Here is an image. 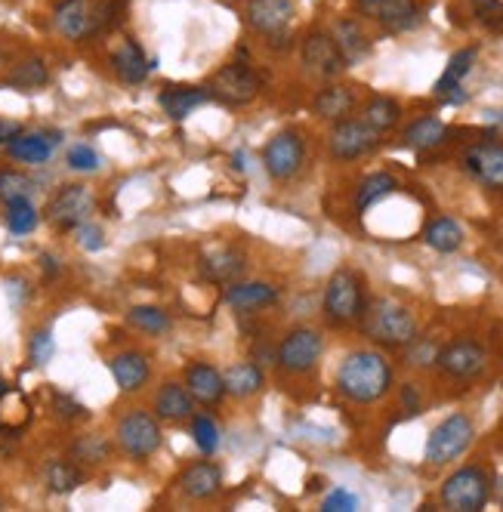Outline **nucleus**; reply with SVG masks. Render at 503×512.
Listing matches in <instances>:
<instances>
[{
  "mask_svg": "<svg viewBox=\"0 0 503 512\" xmlns=\"http://www.w3.org/2000/svg\"><path fill=\"white\" fill-rule=\"evenodd\" d=\"M355 90L346 87V84H328L325 90H318L315 99H312V112L321 118V121H343L355 112Z\"/></svg>",
  "mask_w": 503,
  "mask_h": 512,
  "instance_id": "obj_25",
  "label": "nucleus"
},
{
  "mask_svg": "<svg viewBox=\"0 0 503 512\" xmlns=\"http://www.w3.org/2000/svg\"><path fill=\"white\" fill-rule=\"evenodd\" d=\"M53 411H56L59 420H81V417H87V408L81 405V401L71 398V395H62V392L53 395Z\"/></svg>",
  "mask_w": 503,
  "mask_h": 512,
  "instance_id": "obj_45",
  "label": "nucleus"
},
{
  "mask_svg": "<svg viewBox=\"0 0 503 512\" xmlns=\"http://www.w3.org/2000/svg\"><path fill=\"white\" fill-rule=\"evenodd\" d=\"M392 389L389 361L374 349L349 352L337 368V392L355 405H374Z\"/></svg>",
  "mask_w": 503,
  "mask_h": 512,
  "instance_id": "obj_1",
  "label": "nucleus"
},
{
  "mask_svg": "<svg viewBox=\"0 0 503 512\" xmlns=\"http://www.w3.org/2000/svg\"><path fill=\"white\" fill-rule=\"evenodd\" d=\"M198 269L213 284H232L244 272V253L235 250V247H229V244L207 247L201 253V260H198Z\"/></svg>",
  "mask_w": 503,
  "mask_h": 512,
  "instance_id": "obj_18",
  "label": "nucleus"
},
{
  "mask_svg": "<svg viewBox=\"0 0 503 512\" xmlns=\"http://www.w3.org/2000/svg\"><path fill=\"white\" fill-rule=\"evenodd\" d=\"M300 62L306 71H312L315 78H325L334 81L340 71H346V59L340 53V47L334 44L331 31H312L303 38L300 44Z\"/></svg>",
  "mask_w": 503,
  "mask_h": 512,
  "instance_id": "obj_13",
  "label": "nucleus"
},
{
  "mask_svg": "<svg viewBox=\"0 0 503 512\" xmlns=\"http://www.w3.org/2000/svg\"><path fill=\"white\" fill-rule=\"evenodd\" d=\"M115 438H118V448L130 460H149L161 448V423L155 414L133 408L118 420Z\"/></svg>",
  "mask_w": 503,
  "mask_h": 512,
  "instance_id": "obj_8",
  "label": "nucleus"
},
{
  "mask_svg": "<svg viewBox=\"0 0 503 512\" xmlns=\"http://www.w3.org/2000/svg\"><path fill=\"white\" fill-rule=\"evenodd\" d=\"M112 71H115V78L127 87H136L149 78V71H152V62L146 59V53H142V47L130 38H124L115 53H112Z\"/></svg>",
  "mask_w": 503,
  "mask_h": 512,
  "instance_id": "obj_22",
  "label": "nucleus"
},
{
  "mask_svg": "<svg viewBox=\"0 0 503 512\" xmlns=\"http://www.w3.org/2000/svg\"><path fill=\"white\" fill-rule=\"evenodd\" d=\"M41 266H44V272H47L50 278H53V275H59V263L53 260L50 253H44V256H41Z\"/></svg>",
  "mask_w": 503,
  "mask_h": 512,
  "instance_id": "obj_52",
  "label": "nucleus"
},
{
  "mask_svg": "<svg viewBox=\"0 0 503 512\" xmlns=\"http://www.w3.org/2000/svg\"><path fill=\"white\" fill-rule=\"evenodd\" d=\"M395 189H399V179H395L392 173H371L365 176L362 182H358V189H355V210L358 213H368L374 204H380L383 198H389Z\"/></svg>",
  "mask_w": 503,
  "mask_h": 512,
  "instance_id": "obj_33",
  "label": "nucleus"
},
{
  "mask_svg": "<svg viewBox=\"0 0 503 512\" xmlns=\"http://www.w3.org/2000/svg\"><path fill=\"white\" fill-rule=\"evenodd\" d=\"M192 438H195L198 451L210 457V454H217V448H220V426L213 423V417L198 414V417H192Z\"/></svg>",
  "mask_w": 503,
  "mask_h": 512,
  "instance_id": "obj_39",
  "label": "nucleus"
},
{
  "mask_svg": "<svg viewBox=\"0 0 503 512\" xmlns=\"http://www.w3.org/2000/svg\"><path fill=\"white\" fill-rule=\"evenodd\" d=\"M371 16L389 34H405V31L420 25V7L414 4V0H395V4H386V7L374 10Z\"/></svg>",
  "mask_w": 503,
  "mask_h": 512,
  "instance_id": "obj_31",
  "label": "nucleus"
},
{
  "mask_svg": "<svg viewBox=\"0 0 503 512\" xmlns=\"http://www.w3.org/2000/svg\"><path fill=\"white\" fill-rule=\"evenodd\" d=\"M463 170L479 186L503 192V142H476L463 152Z\"/></svg>",
  "mask_w": 503,
  "mask_h": 512,
  "instance_id": "obj_15",
  "label": "nucleus"
},
{
  "mask_svg": "<svg viewBox=\"0 0 503 512\" xmlns=\"http://www.w3.org/2000/svg\"><path fill=\"white\" fill-rule=\"evenodd\" d=\"M331 38H334V44L340 47L346 65H355L358 59H365V56L371 53L368 34L362 31V25H358L355 19H340V22H334Z\"/></svg>",
  "mask_w": 503,
  "mask_h": 512,
  "instance_id": "obj_29",
  "label": "nucleus"
},
{
  "mask_svg": "<svg viewBox=\"0 0 503 512\" xmlns=\"http://www.w3.org/2000/svg\"><path fill=\"white\" fill-rule=\"evenodd\" d=\"M47 81H50V71L41 56H25L7 75V87H16V90H41Z\"/></svg>",
  "mask_w": 503,
  "mask_h": 512,
  "instance_id": "obj_35",
  "label": "nucleus"
},
{
  "mask_svg": "<svg viewBox=\"0 0 503 512\" xmlns=\"http://www.w3.org/2000/svg\"><path fill=\"white\" fill-rule=\"evenodd\" d=\"M358 321H362L365 337L383 349H405L417 337L414 312L389 297H377V300L365 303V312Z\"/></svg>",
  "mask_w": 503,
  "mask_h": 512,
  "instance_id": "obj_3",
  "label": "nucleus"
},
{
  "mask_svg": "<svg viewBox=\"0 0 503 512\" xmlns=\"http://www.w3.org/2000/svg\"><path fill=\"white\" fill-rule=\"evenodd\" d=\"M44 482L53 494H71L84 485V472L71 460H50L44 469Z\"/></svg>",
  "mask_w": 503,
  "mask_h": 512,
  "instance_id": "obj_36",
  "label": "nucleus"
},
{
  "mask_svg": "<svg viewBox=\"0 0 503 512\" xmlns=\"http://www.w3.org/2000/svg\"><path fill=\"white\" fill-rule=\"evenodd\" d=\"M4 223L13 235H28V232H34V226H38V210H34V204L28 198H13L4 207Z\"/></svg>",
  "mask_w": 503,
  "mask_h": 512,
  "instance_id": "obj_38",
  "label": "nucleus"
},
{
  "mask_svg": "<svg viewBox=\"0 0 503 512\" xmlns=\"http://www.w3.org/2000/svg\"><path fill=\"white\" fill-rule=\"evenodd\" d=\"M75 235H78V244H81L84 250H90V253H96V250H102V247H105L102 229H99V226H93L90 219H87V223H81V226L75 229Z\"/></svg>",
  "mask_w": 503,
  "mask_h": 512,
  "instance_id": "obj_48",
  "label": "nucleus"
},
{
  "mask_svg": "<svg viewBox=\"0 0 503 512\" xmlns=\"http://www.w3.org/2000/svg\"><path fill=\"white\" fill-rule=\"evenodd\" d=\"M423 241H426V247H433L436 253H454L463 244V229H460L457 219H451V216H436V219H429V223H426Z\"/></svg>",
  "mask_w": 503,
  "mask_h": 512,
  "instance_id": "obj_32",
  "label": "nucleus"
},
{
  "mask_svg": "<svg viewBox=\"0 0 503 512\" xmlns=\"http://www.w3.org/2000/svg\"><path fill=\"white\" fill-rule=\"evenodd\" d=\"M204 102H210V93L201 87H164L158 93V105L170 121H186Z\"/></svg>",
  "mask_w": 503,
  "mask_h": 512,
  "instance_id": "obj_27",
  "label": "nucleus"
},
{
  "mask_svg": "<svg viewBox=\"0 0 503 512\" xmlns=\"http://www.w3.org/2000/svg\"><path fill=\"white\" fill-rule=\"evenodd\" d=\"M491 497L503 506V475H500V479L494 482V488H491Z\"/></svg>",
  "mask_w": 503,
  "mask_h": 512,
  "instance_id": "obj_53",
  "label": "nucleus"
},
{
  "mask_svg": "<svg viewBox=\"0 0 503 512\" xmlns=\"http://www.w3.org/2000/svg\"><path fill=\"white\" fill-rule=\"evenodd\" d=\"M155 417L164 423H179V420H189L195 414V398L189 395V389L183 383H164L155 392Z\"/></svg>",
  "mask_w": 503,
  "mask_h": 512,
  "instance_id": "obj_24",
  "label": "nucleus"
},
{
  "mask_svg": "<svg viewBox=\"0 0 503 512\" xmlns=\"http://www.w3.org/2000/svg\"><path fill=\"white\" fill-rule=\"evenodd\" d=\"M109 451H112V445L105 442L102 435H81L75 445H71V454H75L78 460H84V463H102L105 457H109Z\"/></svg>",
  "mask_w": 503,
  "mask_h": 512,
  "instance_id": "obj_40",
  "label": "nucleus"
},
{
  "mask_svg": "<svg viewBox=\"0 0 503 512\" xmlns=\"http://www.w3.org/2000/svg\"><path fill=\"white\" fill-rule=\"evenodd\" d=\"M68 167L78 170V173H93V170H99V155L90 149V145H71Z\"/></svg>",
  "mask_w": 503,
  "mask_h": 512,
  "instance_id": "obj_43",
  "label": "nucleus"
},
{
  "mask_svg": "<svg viewBox=\"0 0 503 512\" xmlns=\"http://www.w3.org/2000/svg\"><path fill=\"white\" fill-rule=\"evenodd\" d=\"M121 0H59L53 7V31L71 44L93 41L115 22Z\"/></svg>",
  "mask_w": 503,
  "mask_h": 512,
  "instance_id": "obj_2",
  "label": "nucleus"
},
{
  "mask_svg": "<svg viewBox=\"0 0 503 512\" xmlns=\"http://www.w3.org/2000/svg\"><path fill=\"white\" fill-rule=\"evenodd\" d=\"M90 213H93V195L87 186H81V182L62 186L47 204V219L59 232H75L81 223H87Z\"/></svg>",
  "mask_w": 503,
  "mask_h": 512,
  "instance_id": "obj_12",
  "label": "nucleus"
},
{
  "mask_svg": "<svg viewBox=\"0 0 503 512\" xmlns=\"http://www.w3.org/2000/svg\"><path fill=\"white\" fill-rule=\"evenodd\" d=\"M448 136V127L442 118L436 115H423L417 121H411L402 133V142L408 145V149L414 152H429V149H436V145H442Z\"/></svg>",
  "mask_w": 503,
  "mask_h": 512,
  "instance_id": "obj_30",
  "label": "nucleus"
},
{
  "mask_svg": "<svg viewBox=\"0 0 503 512\" xmlns=\"http://www.w3.org/2000/svg\"><path fill=\"white\" fill-rule=\"evenodd\" d=\"M473 438H476V423L466 414H451L433 432H429L423 460L429 466H448V463H454L457 457H463L466 451H470Z\"/></svg>",
  "mask_w": 503,
  "mask_h": 512,
  "instance_id": "obj_6",
  "label": "nucleus"
},
{
  "mask_svg": "<svg viewBox=\"0 0 503 512\" xmlns=\"http://www.w3.org/2000/svg\"><path fill=\"white\" fill-rule=\"evenodd\" d=\"M488 364V352L476 340H454L436 355V368L451 380H476Z\"/></svg>",
  "mask_w": 503,
  "mask_h": 512,
  "instance_id": "obj_14",
  "label": "nucleus"
},
{
  "mask_svg": "<svg viewBox=\"0 0 503 512\" xmlns=\"http://www.w3.org/2000/svg\"><path fill=\"white\" fill-rule=\"evenodd\" d=\"M186 389L189 395L198 401L204 408H213L220 405L226 398V383H223V374L213 368L207 361H192L186 368Z\"/></svg>",
  "mask_w": 503,
  "mask_h": 512,
  "instance_id": "obj_20",
  "label": "nucleus"
},
{
  "mask_svg": "<svg viewBox=\"0 0 503 512\" xmlns=\"http://www.w3.org/2000/svg\"><path fill=\"white\" fill-rule=\"evenodd\" d=\"M358 4H362L365 13H374V10H380V7H386V4H395V0H358Z\"/></svg>",
  "mask_w": 503,
  "mask_h": 512,
  "instance_id": "obj_51",
  "label": "nucleus"
},
{
  "mask_svg": "<svg viewBox=\"0 0 503 512\" xmlns=\"http://www.w3.org/2000/svg\"><path fill=\"white\" fill-rule=\"evenodd\" d=\"M207 93L210 99H220L226 105H247L260 96V78L247 62H229L213 75Z\"/></svg>",
  "mask_w": 503,
  "mask_h": 512,
  "instance_id": "obj_10",
  "label": "nucleus"
},
{
  "mask_svg": "<svg viewBox=\"0 0 503 512\" xmlns=\"http://www.w3.org/2000/svg\"><path fill=\"white\" fill-rule=\"evenodd\" d=\"M402 405H405L408 414H417L420 411V392H417L414 383H405L402 386Z\"/></svg>",
  "mask_w": 503,
  "mask_h": 512,
  "instance_id": "obj_49",
  "label": "nucleus"
},
{
  "mask_svg": "<svg viewBox=\"0 0 503 512\" xmlns=\"http://www.w3.org/2000/svg\"><path fill=\"white\" fill-rule=\"evenodd\" d=\"M321 509L325 512H352V509H358V497L349 494L346 488H337L321 500Z\"/></svg>",
  "mask_w": 503,
  "mask_h": 512,
  "instance_id": "obj_46",
  "label": "nucleus"
},
{
  "mask_svg": "<svg viewBox=\"0 0 503 512\" xmlns=\"http://www.w3.org/2000/svg\"><path fill=\"white\" fill-rule=\"evenodd\" d=\"M491 488V475L482 466H460L445 479L439 500L454 512H479L491 500Z\"/></svg>",
  "mask_w": 503,
  "mask_h": 512,
  "instance_id": "obj_5",
  "label": "nucleus"
},
{
  "mask_svg": "<svg viewBox=\"0 0 503 512\" xmlns=\"http://www.w3.org/2000/svg\"><path fill=\"white\" fill-rule=\"evenodd\" d=\"M380 145V133L371 130L362 118H343L334 121L331 136H328V152L337 161H358L371 155Z\"/></svg>",
  "mask_w": 503,
  "mask_h": 512,
  "instance_id": "obj_9",
  "label": "nucleus"
},
{
  "mask_svg": "<svg viewBox=\"0 0 503 512\" xmlns=\"http://www.w3.org/2000/svg\"><path fill=\"white\" fill-rule=\"evenodd\" d=\"M179 491L189 500H210L223 491V469L213 460H198L179 475Z\"/></svg>",
  "mask_w": 503,
  "mask_h": 512,
  "instance_id": "obj_19",
  "label": "nucleus"
},
{
  "mask_svg": "<svg viewBox=\"0 0 503 512\" xmlns=\"http://www.w3.org/2000/svg\"><path fill=\"white\" fill-rule=\"evenodd\" d=\"M10 395V386H7V380H0V401H4Z\"/></svg>",
  "mask_w": 503,
  "mask_h": 512,
  "instance_id": "obj_54",
  "label": "nucleus"
},
{
  "mask_svg": "<svg viewBox=\"0 0 503 512\" xmlns=\"http://www.w3.org/2000/svg\"><path fill=\"white\" fill-rule=\"evenodd\" d=\"M127 321L136 327V331H142V334H152V337H161V334H167L170 331V315L164 312V309H158V306H133L130 312H127Z\"/></svg>",
  "mask_w": 503,
  "mask_h": 512,
  "instance_id": "obj_37",
  "label": "nucleus"
},
{
  "mask_svg": "<svg viewBox=\"0 0 503 512\" xmlns=\"http://www.w3.org/2000/svg\"><path fill=\"white\" fill-rule=\"evenodd\" d=\"M109 371L115 377V386L124 395H133L139 389H146V383L152 377V361L142 352H118L109 361Z\"/></svg>",
  "mask_w": 503,
  "mask_h": 512,
  "instance_id": "obj_21",
  "label": "nucleus"
},
{
  "mask_svg": "<svg viewBox=\"0 0 503 512\" xmlns=\"http://www.w3.org/2000/svg\"><path fill=\"white\" fill-rule=\"evenodd\" d=\"M56 352V343L50 337V331H34L31 340H28V361L31 364H38V368H44V364L53 358Z\"/></svg>",
  "mask_w": 503,
  "mask_h": 512,
  "instance_id": "obj_42",
  "label": "nucleus"
},
{
  "mask_svg": "<svg viewBox=\"0 0 503 512\" xmlns=\"http://www.w3.org/2000/svg\"><path fill=\"white\" fill-rule=\"evenodd\" d=\"M59 142V133H16L7 142V155L22 164H44L53 155V145Z\"/></svg>",
  "mask_w": 503,
  "mask_h": 512,
  "instance_id": "obj_26",
  "label": "nucleus"
},
{
  "mask_svg": "<svg viewBox=\"0 0 503 512\" xmlns=\"http://www.w3.org/2000/svg\"><path fill=\"white\" fill-rule=\"evenodd\" d=\"M321 309H325V318L334 327L355 324L358 318H362V312H365V287H362V278H358L352 269H337L328 278Z\"/></svg>",
  "mask_w": 503,
  "mask_h": 512,
  "instance_id": "obj_4",
  "label": "nucleus"
},
{
  "mask_svg": "<svg viewBox=\"0 0 503 512\" xmlns=\"http://www.w3.org/2000/svg\"><path fill=\"white\" fill-rule=\"evenodd\" d=\"M226 303L235 312H260L278 303V287L266 281H232L226 290Z\"/></svg>",
  "mask_w": 503,
  "mask_h": 512,
  "instance_id": "obj_23",
  "label": "nucleus"
},
{
  "mask_svg": "<svg viewBox=\"0 0 503 512\" xmlns=\"http://www.w3.org/2000/svg\"><path fill=\"white\" fill-rule=\"evenodd\" d=\"M321 352H325V337L315 327H294L287 331L275 349V364L284 374H309L315 364L321 361Z\"/></svg>",
  "mask_w": 503,
  "mask_h": 512,
  "instance_id": "obj_7",
  "label": "nucleus"
},
{
  "mask_svg": "<svg viewBox=\"0 0 503 512\" xmlns=\"http://www.w3.org/2000/svg\"><path fill=\"white\" fill-rule=\"evenodd\" d=\"M291 19H294V0H247L244 7V25L263 34V38L287 31Z\"/></svg>",
  "mask_w": 503,
  "mask_h": 512,
  "instance_id": "obj_16",
  "label": "nucleus"
},
{
  "mask_svg": "<svg viewBox=\"0 0 503 512\" xmlns=\"http://www.w3.org/2000/svg\"><path fill=\"white\" fill-rule=\"evenodd\" d=\"M473 13L485 25H503V4L500 0H473Z\"/></svg>",
  "mask_w": 503,
  "mask_h": 512,
  "instance_id": "obj_47",
  "label": "nucleus"
},
{
  "mask_svg": "<svg viewBox=\"0 0 503 512\" xmlns=\"http://www.w3.org/2000/svg\"><path fill=\"white\" fill-rule=\"evenodd\" d=\"M223 383H226V395L244 401V398H254L257 392H263L266 374L257 361H241V364H232V368L223 374Z\"/></svg>",
  "mask_w": 503,
  "mask_h": 512,
  "instance_id": "obj_28",
  "label": "nucleus"
},
{
  "mask_svg": "<svg viewBox=\"0 0 503 512\" xmlns=\"http://www.w3.org/2000/svg\"><path fill=\"white\" fill-rule=\"evenodd\" d=\"M303 161H306V142L297 130L275 133L263 152V167L275 182L294 179L303 170Z\"/></svg>",
  "mask_w": 503,
  "mask_h": 512,
  "instance_id": "obj_11",
  "label": "nucleus"
},
{
  "mask_svg": "<svg viewBox=\"0 0 503 512\" xmlns=\"http://www.w3.org/2000/svg\"><path fill=\"white\" fill-rule=\"evenodd\" d=\"M362 121L383 136L402 121V105L395 102L392 96H371L365 102V108H362Z\"/></svg>",
  "mask_w": 503,
  "mask_h": 512,
  "instance_id": "obj_34",
  "label": "nucleus"
},
{
  "mask_svg": "<svg viewBox=\"0 0 503 512\" xmlns=\"http://www.w3.org/2000/svg\"><path fill=\"white\" fill-rule=\"evenodd\" d=\"M34 192V182L19 173V170H0V201H13V198H28Z\"/></svg>",
  "mask_w": 503,
  "mask_h": 512,
  "instance_id": "obj_41",
  "label": "nucleus"
},
{
  "mask_svg": "<svg viewBox=\"0 0 503 512\" xmlns=\"http://www.w3.org/2000/svg\"><path fill=\"white\" fill-rule=\"evenodd\" d=\"M22 127L19 124H10V121H0V142H10Z\"/></svg>",
  "mask_w": 503,
  "mask_h": 512,
  "instance_id": "obj_50",
  "label": "nucleus"
},
{
  "mask_svg": "<svg viewBox=\"0 0 503 512\" xmlns=\"http://www.w3.org/2000/svg\"><path fill=\"white\" fill-rule=\"evenodd\" d=\"M408 364H414V368H429V364H436V355H439V349L429 343V340H411L408 346Z\"/></svg>",
  "mask_w": 503,
  "mask_h": 512,
  "instance_id": "obj_44",
  "label": "nucleus"
},
{
  "mask_svg": "<svg viewBox=\"0 0 503 512\" xmlns=\"http://www.w3.org/2000/svg\"><path fill=\"white\" fill-rule=\"evenodd\" d=\"M476 56H479V50H476V47H463V50H457V53L448 59V65H445V71H442V78L436 81L433 93H436L439 99H445L448 105H460V102H466L463 78L473 71Z\"/></svg>",
  "mask_w": 503,
  "mask_h": 512,
  "instance_id": "obj_17",
  "label": "nucleus"
}]
</instances>
